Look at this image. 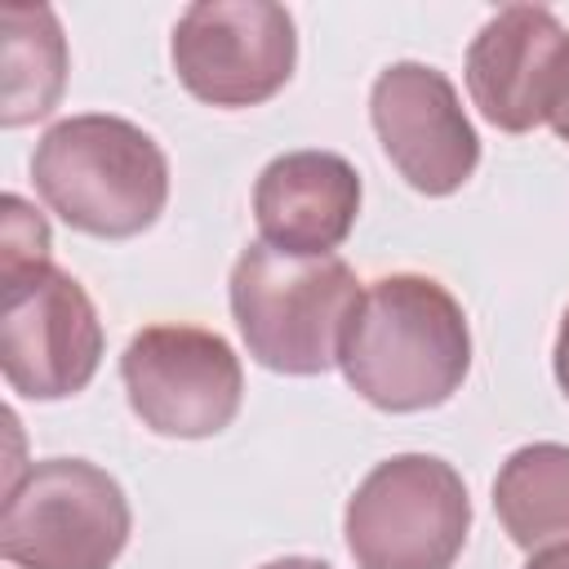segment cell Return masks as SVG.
Segmentation results:
<instances>
[{
  "label": "cell",
  "instance_id": "6da1fadb",
  "mask_svg": "<svg viewBox=\"0 0 569 569\" xmlns=\"http://www.w3.org/2000/svg\"><path fill=\"white\" fill-rule=\"evenodd\" d=\"M338 369L347 387L382 413L436 409L471 373L467 311L431 276H382L360 289L338 347Z\"/></svg>",
  "mask_w": 569,
  "mask_h": 569
},
{
  "label": "cell",
  "instance_id": "7a4b0ae2",
  "mask_svg": "<svg viewBox=\"0 0 569 569\" xmlns=\"http://www.w3.org/2000/svg\"><path fill=\"white\" fill-rule=\"evenodd\" d=\"M31 182L49 213L98 240L142 236L169 200L160 142L124 116H67L31 151Z\"/></svg>",
  "mask_w": 569,
  "mask_h": 569
},
{
  "label": "cell",
  "instance_id": "3957f363",
  "mask_svg": "<svg viewBox=\"0 0 569 569\" xmlns=\"http://www.w3.org/2000/svg\"><path fill=\"white\" fill-rule=\"evenodd\" d=\"M356 302L360 280L338 253L293 258L253 240L231 267L236 329L271 373L316 378L333 369Z\"/></svg>",
  "mask_w": 569,
  "mask_h": 569
},
{
  "label": "cell",
  "instance_id": "277c9868",
  "mask_svg": "<svg viewBox=\"0 0 569 569\" xmlns=\"http://www.w3.org/2000/svg\"><path fill=\"white\" fill-rule=\"evenodd\" d=\"M129 529L124 489L84 458H44L4 485L0 556L13 569H111Z\"/></svg>",
  "mask_w": 569,
  "mask_h": 569
},
{
  "label": "cell",
  "instance_id": "5b68a950",
  "mask_svg": "<svg viewBox=\"0 0 569 569\" xmlns=\"http://www.w3.org/2000/svg\"><path fill=\"white\" fill-rule=\"evenodd\" d=\"M342 533L356 569H453L471 533V498L445 458L396 453L356 485Z\"/></svg>",
  "mask_w": 569,
  "mask_h": 569
},
{
  "label": "cell",
  "instance_id": "8992f818",
  "mask_svg": "<svg viewBox=\"0 0 569 569\" xmlns=\"http://www.w3.org/2000/svg\"><path fill=\"white\" fill-rule=\"evenodd\" d=\"M102 360V320L84 284L53 267L0 276V369L27 400H67L84 391Z\"/></svg>",
  "mask_w": 569,
  "mask_h": 569
},
{
  "label": "cell",
  "instance_id": "52a82bcc",
  "mask_svg": "<svg viewBox=\"0 0 569 569\" xmlns=\"http://www.w3.org/2000/svg\"><path fill=\"white\" fill-rule=\"evenodd\" d=\"M120 382L138 422L156 436L204 440L231 427L244 369L231 342L196 325H147L120 356Z\"/></svg>",
  "mask_w": 569,
  "mask_h": 569
},
{
  "label": "cell",
  "instance_id": "ba28073f",
  "mask_svg": "<svg viewBox=\"0 0 569 569\" xmlns=\"http://www.w3.org/2000/svg\"><path fill=\"white\" fill-rule=\"evenodd\" d=\"M182 89L209 107L236 111L276 98L298 62V31L271 0H196L169 40Z\"/></svg>",
  "mask_w": 569,
  "mask_h": 569
},
{
  "label": "cell",
  "instance_id": "9c48e42d",
  "mask_svg": "<svg viewBox=\"0 0 569 569\" xmlns=\"http://www.w3.org/2000/svg\"><path fill=\"white\" fill-rule=\"evenodd\" d=\"M369 120L391 169L422 196H453L480 164V138L445 71L391 62L369 89Z\"/></svg>",
  "mask_w": 569,
  "mask_h": 569
},
{
  "label": "cell",
  "instance_id": "30bf717a",
  "mask_svg": "<svg viewBox=\"0 0 569 569\" xmlns=\"http://www.w3.org/2000/svg\"><path fill=\"white\" fill-rule=\"evenodd\" d=\"M467 93L502 133H529L551 120L569 80V31L542 4L498 9L467 44Z\"/></svg>",
  "mask_w": 569,
  "mask_h": 569
},
{
  "label": "cell",
  "instance_id": "8fae6325",
  "mask_svg": "<svg viewBox=\"0 0 569 569\" xmlns=\"http://www.w3.org/2000/svg\"><path fill=\"white\" fill-rule=\"evenodd\" d=\"M360 213V173L333 151H284L253 182L258 240L293 253H333Z\"/></svg>",
  "mask_w": 569,
  "mask_h": 569
},
{
  "label": "cell",
  "instance_id": "7c38bea8",
  "mask_svg": "<svg viewBox=\"0 0 569 569\" xmlns=\"http://www.w3.org/2000/svg\"><path fill=\"white\" fill-rule=\"evenodd\" d=\"M67 67H71L67 36L49 4H4L0 9V71H4L0 124L4 129L44 120L62 98Z\"/></svg>",
  "mask_w": 569,
  "mask_h": 569
},
{
  "label": "cell",
  "instance_id": "4fadbf2b",
  "mask_svg": "<svg viewBox=\"0 0 569 569\" xmlns=\"http://www.w3.org/2000/svg\"><path fill=\"white\" fill-rule=\"evenodd\" d=\"M493 511L520 551L569 542V445H520L493 480Z\"/></svg>",
  "mask_w": 569,
  "mask_h": 569
},
{
  "label": "cell",
  "instance_id": "5bb4252c",
  "mask_svg": "<svg viewBox=\"0 0 569 569\" xmlns=\"http://www.w3.org/2000/svg\"><path fill=\"white\" fill-rule=\"evenodd\" d=\"M0 209H4L0 213V276L49 262V222L13 191L4 196Z\"/></svg>",
  "mask_w": 569,
  "mask_h": 569
},
{
  "label": "cell",
  "instance_id": "9a60e30c",
  "mask_svg": "<svg viewBox=\"0 0 569 569\" xmlns=\"http://www.w3.org/2000/svg\"><path fill=\"white\" fill-rule=\"evenodd\" d=\"M551 365H556V382H560V391H565V400H569V307H565V316H560V333H556Z\"/></svg>",
  "mask_w": 569,
  "mask_h": 569
},
{
  "label": "cell",
  "instance_id": "2e32d148",
  "mask_svg": "<svg viewBox=\"0 0 569 569\" xmlns=\"http://www.w3.org/2000/svg\"><path fill=\"white\" fill-rule=\"evenodd\" d=\"M525 569H569V542H556V547L533 551Z\"/></svg>",
  "mask_w": 569,
  "mask_h": 569
},
{
  "label": "cell",
  "instance_id": "e0dca14e",
  "mask_svg": "<svg viewBox=\"0 0 569 569\" xmlns=\"http://www.w3.org/2000/svg\"><path fill=\"white\" fill-rule=\"evenodd\" d=\"M551 129H556V138L560 142H569V80H565V93H560V107L551 111V120H547Z\"/></svg>",
  "mask_w": 569,
  "mask_h": 569
},
{
  "label": "cell",
  "instance_id": "ac0fdd59",
  "mask_svg": "<svg viewBox=\"0 0 569 569\" xmlns=\"http://www.w3.org/2000/svg\"><path fill=\"white\" fill-rule=\"evenodd\" d=\"M262 569H329V565L311 560V556H280V560H267Z\"/></svg>",
  "mask_w": 569,
  "mask_h": 569
}]
</instances>
